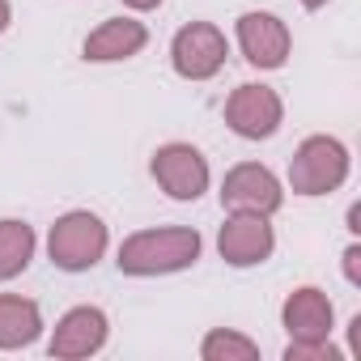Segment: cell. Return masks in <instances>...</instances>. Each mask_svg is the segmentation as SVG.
Masks as SVG:
<instances>
[{
  "mask_svg": "<svg viewBox=\"0 0 361 361\" xmlns=\"http://www.w3.org/2000/svg\"><path fill=\"white\" fill-rule=\"evenodd\" d=\"M289 26L276 13H243L238 18V47L255 68H281L289 60Z\"/></svg>",
  "mask_w": 361,
  "mask_h": 361,
  "instance_id": "cell-9",
  "label": "cell"
},
{
  "mask_svg": "<svg viewBox=\"0 0 361 361\" xmlns=\"http://www.w3.org/2000/svg\"><path fill=\"white\" fill-rule=\"evenodd\" d=\"M43 331V310L30 298L0 293V348H26Z\"/></svg>",
  "mask_w": 361,
  "mask_h": 361,
  "instance_id": "cell-13",
  "label": "cell"
},
{
  "mask_svg": "<svg viewBox=\"0 0 361 361\" xmlns=\"http://www.w3.org/2000/svg\"><path fill=\"white\" fill-rule=\"evenodd\" d=\"M226 56H230V43H226V35L213 22H192V26L178 30L174 43H170V64H174L178 77H188V81L217 77Z\"/></svg>",
  "mask_w": 361,
  "mask_h": 361,
  "instance_id": "cell-4",
  "label": "cell"
},
{
  "mask_svg": "<svg viewBox=\"0 0 361 361\" xmlns=\"http://www.w3.org/2000/svg\"><path fill=\"white\" fill-rule=\"evenodd\" d=\"M196 259H200V234L188 226H170V230H140L123 238L115 264L128 276H166L192 268Z\"/></svg>",
  "mask_w": 361,
  "mask_h": 361,
  "instance_id": "cell-1",
  "label": "cell"
},
{
  "mask_svg": "<svg viewBox=\"0 0 361 361\" xmlns=\"http://www.w3.org/2000/svg\"><path fill=\"white\" fill-rule=\"evenodd\" d=\"M123 5H128V9H140V13H145V9H157L161 0H123Z\"/></svg>",
  "mask_w": 361,
  "mask_h": 361,
  "instance_id": "cell-18",
  "label": "cell"
},
{
  "mask_svg": "<svg viewBox=\"0 0 361 361\" xmlns=\"http://www.w3.org/2000/svg\"><path fill=\"white\" fill-rule=\"evenodd\" d=\"M285 361H340V348L331 340H289Z\"/></svg>",
  "mask_w": 361,
  "mask_h": 361,
  "instance_id": "cell-16",
  "label": "cell"
},
{
  "mask_svg": "<svg viewBox=\"0 0 361 361\" xmlns=\"http://www.w3.org/2000/svg\"><path fill=\"white\" fill-rule=\"evenodd\" d=\"M348 178V149L336 136H306L289 161V188L298 196H327Z\"/></svg>",
  "mask_w": 361,
  "mask_h": 361,
  "instance_id": "cell-2",
  "label": "cell"
},
{
  "mask_svg": "<svg viewBox=\"0 0 361 361\" xmlns=\"http://www.w3.org/2000/svg\"><path fill=\"white\" fill-rule=\"evenodd\" d=\"M200 357H204V361H255V357H259V344L247 340V336H238V331L217 327V331L204 336Z\"/></svg>",
  "mask_w": 361,
  "mask_h": 361,
  "instance_id": "cell-15",
  "label": "cell"
},
{
  "mask_svg": "<svg viewBox=\"0 0 361 361\" xmlns=\"http://www.w3.org/2000/svg\"><path fill=\"white\" fill-rule=\"evenodd\" d=\"M35 259V230L26 221H0V281H13Z\"/></svg>",
  "mask_w": 361,
  "mask_h": 361,
  "instance_id": "cell-14",
  "label": "cell"
},
{
  "mask_svg": "<svg viewBox=\"0 0 361 361\" xmlns=\"http://www.w3.org/2000/svg\"><path fill=\"white\" fill-rule=\"evenodd\" d=\"M281 98L268 85H238L226 102V123L243 136V140H268L281 128Z\"/></svg>",
  "mask_w": 361,
  "mask_h": 361,
  "instance_id": "cell-7",
  "label": "cell"
},
{
  "mask_svg": "<svg viewBox=\"0 0 361 361\" xmlns=\"http://www.w3.org/2000/svg\"><path fill=\"white\" fill-rule=\"evenodd\" d=\"M302 5H306V9H323V5H327V0H302Z\"/></svg>",
  "mask_w": 361,
  "mask_h": 361,
  "instance_id": "cell-20",
  "label": "cell"
},
{
  "mask_svg": "<svg viewBox=\"0 0 361 361\" xmlns=\"http://www.w3.org/2000/svg\"><path fill=\"white\" fill-rule=\"evenodd\" d=\"M221 204L226 209H247V213H264L272 217L281 204H285V192L276 183V174L259 161H243L226 174L221 183Z\"/></svg>",
  "mask_w": 361,
  "mask_h": 361,
  "instance_id": "cell-6",
  "label": "cell"
},
{
  "mask_svg": "<svg viewBox=\"0 0 361 361\" xmlns=\"http://www.w3.org/2000/svg\"><path fill=\"white\" fill-rule=\"evenodd\" d=\"M281 323H285L289 340H327L331 336V298L314 285H302L285 298Z\"/></svg>",
  "mask_w": 361,
  "mask_h": 361,
  "instance_id": "cell-11",
  "label": "cell"
},
{
  "mask_svg": "<svg viewBox=\"0 0 361 361\" xmlns=\"http://www.w3.org/2000/svg\"><path fill=\"white\" fill-rule=\"evenodd\" d=\"M47 251H51V264L64 268V272H85L102 259L106 251V226L102 217L94 213H64L56 226H51V238H47Z\"/></svg>",
  "mask_w": 361,
  "mask_h": 361,
  "instance_id": "cell-3",
  "label": "cell"
},
{
  "mask_svg": "<svg viewBox=\"0 0 361 361\" xmlns=\"http://www.w3.org/2000/svg\"><path fill=\"white\" fill-rule=\"evenodd\" d=\"M9 18H13V13H9V0H0V30L9 26Z\"/></svg>",
  "mask_w": 361,
  "mask_h": 361,
  "instance_id": "cell-19",
  "label": "cell"
},
{
  "mask_svg": "<svg viewBox=\"0 0 361 361\" xmlns=\"http://www.w3.org/2000/svg\"><path fill=\"white\" fill-rule=\"evenodd\" d=\"M344 276H348V285H361V247L357 243L344 251Z\"/></svg>",
  "mask_w": 361,
  "mask_h": 361,
  "instance_id": "cell-17",
  "label": "cell"
},
{
  "mask_svg": "<svg viewBox=\"0 0 361 361\" xmlns=\"http://www.w3.org/2000/svg\"><path fill=\"white\" fill-rule=\"evenodd\" d=\"M145 43H149V30H145L140 22H132V18H111V22H102V26L85 39L81 51H85L90 64H115V60L136 56Z\"/></svg>",
  "mask_w": 361,
  "mask_h": 361,
  "instance_id": "cell-12",
  "label": "cell"
},
{
  "mask_svg": "<svg viewBox=\"0 0 361 361\" xmlns=\"http://www.w3.org/2000/svg\"><path fill=\"white\" fill-rule=\"evenodd\" d=\"M102 344H106V314L98 306H77L56 323L47 353L60 361H81V357H94Z\"/></svg>",
  "mask_w": 361,
  "mask_h": 361,
  "instance_id": "cell-10",
  "label": "cell"
},
{
  "mask_svg": "<svg viewBox=\"0 0 361 361\" xmlns=\"http://www.w3.org/2000/svg\"><path fill=\"white\" fill-rule=\"evenodd\" d=\"M153 178L170 200H200L209 188V161L196 145H161L153 153Z\"/></svg>",
  "mask_w": 361,
  "mask_h": 361,
  "instance_id": "cell-5",
  "label": "cell"
},
{
  "mask_svg": "<svg viewBox=\"0 0 361 361\" xmlns=\"http://www.w3.org/2000/svg\"><path fill=\"white\" fill-rule=\"evenodd\" d=\"M276 238H272V226L264 213H247V209H234V217L221 226V238H217V251L226 264L234 268H255L272 255Z\"/></svg>",
  "mask_w": 361,
  "mask_h": 361,
  "instance_id": "cell-8",
  "label": "cell"
}]
</instances>
